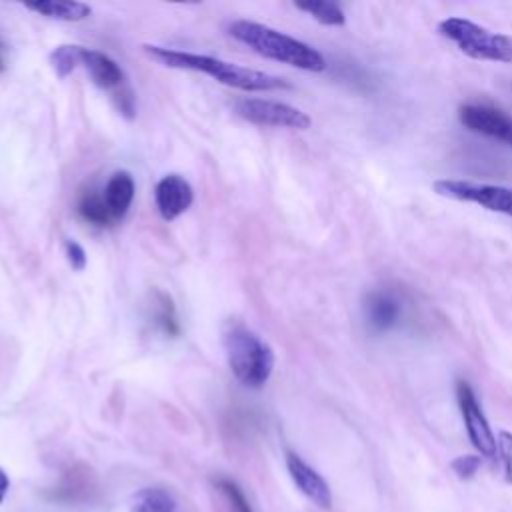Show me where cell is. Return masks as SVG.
<instances>
[{
	"instance_id": "cell-1",
	"label": "cell",
	"mask_w": 512,
	"mask_h": 512,
	"mask_svg": "<svg viewBox=\"0 0 512 512\" xmlns=\"http://www.w3.org/2000/svg\"><path fill=\"white\" fill-rule=\"evenodd\" d=\"M144 52L160 62L162 66L168 68H180V70H194V72H204L212 76L214 80L244 90V92H264V90H278V88H290V84L274 74L260 72L254 68H244L214 56L206 54H194V52H184V50H172L164 46H154V44H144Z\"/></svg>"
},
{
	"instance_id": "cell-2",
	"label": "cell",
	"mask_w": 512,
	"mask_h": 512,
	"mask_svg": "<svg viewBox=\"0 0 512 512\" xmlns=\"http://www.w3.org/2000/svg\"><path fill=\"white\" fill-rule=\"evenodd\" d=\"M228 34L264 58L308 72H320L326 68V60L316 48L270 26L250 20H236L228 26Z\"/></svg>"
},
{
	"instance_id": "cell-3",
	"label": "cell",
	"mask_w": 512,
	"mask_h": 512,
	"mask_svg": "<svg viewBox=\"0 0 512 512\" xmlns=\"http://www.w3.org/2000/svg\"><path fill=\"white\" fill-rule=\"evenodd\" d=\"M228 366L236 380L248 388H262L274 368L272 348L240 322H230L224 330Z\"/></svg>"
},
{
	"instance_id": "cell-4",
	"label": "cell",
	"mask_w": 512,
	"mask_h": 512,
	"mask_svg": "<svg viewBox=\"0 0 512 512\" xmlns=\"http://www.w3.org/2000/svg\"><path fill=\"white\" fill-rule=\"evenodd\" d=\"M438 32L454 42L462 54L474 60L512 64V36L508 34L492 32L460 16H450L438 22Z\"/></svg>"
},
{
	"instance_id": "cell-5",
	"label": "cell",
	"mask_w": 512,
	"mask_h": 512,
	"mask_svg": "<svg viewBox=\"0 0 512 512\" xmlns=\"http://www.w3.org/2000/svg\"><path fill=\"white\" fill-rule=\"evenodd\" d=\"M434 192L458 202L478 204L490 212H498L512 218V188L496 184H476L468 180H436Z\"/></svg>"
},
{
	"instance_id": "cell-6",
	"label": "cell",
	"mask_w": 512,
	"mask_h": 512,
	"mask_svg": "<svg viewBox=\"0 0 512 512\" xmlns=\"http://www.w3.org/2000/svg\"><path fill=\"white\" fill-rule=\"evenodd\" d=\"M234 112L242 120L258 126L306 130L312 124L310 116L300 108L266 98H242L234 104Z\"/></svg>"
},
{
	"instance_id": "cell-7",
	"label": "cell",
	"mask_w": 512,
	"mask_h": 512,
	"mask_svg": "<svg viewBox=\"0 0 512 512\" xmlns=\"http://www.w3.org/2000/svg\"><path fill=\"white\" fill-rule=\"evenodd\" d=\"M456 398H458V406H460V414L468 432V438L472 442V446L484 456L494 460L498 450H496V436L492 434V428L482 412V406L478 404V398L474 394V390L470 388L468 382L458 380L456 382Z\"/></svg>"
},
{
	"instance_id": "cell-8",
	"label": "cell",
	"mask_w": 512,
	"mask_h": 512,
	"mask_svg": "<svg viewBox=\"0 0 512 512\" xmlns=\"http://www.w3.org/2000/svg\"><path fill=\"white\" fill-rule=\"evenodd\" d=\"M458 120L470 132L488 136L506 146H512V116L490 104H462L458 108Z\"/></svg>"
},
{
	"instance_id": "cell-9",
	"label": "cell",
	"mask_w": 512,
	"mask_h": 512,
	"mask_svg": "<svg viewBox=\"0 0 512 512\" xmlns=\"http://www.w3.org/2000/svg\"><path fill=\"white\" fill-rule=\"evenodd\" d=\"M84 70L88 72L90 80L112 94V98H118L122 92H126L130 86L126 84V74L120 68L116 60H112L108 54L94 50V48H84L82 46V62Z\"/></svg>"
},
{
	"instance_id": "cell-10",
	"label": "cell",
	"mask_w": 512,
	"mask_h": 512,
	"mask_svg": "<svg viewBox=\"0 0 512 512\" xmlns=\"http://www.w3.org/2000/svg\"><path fill=\"white\" fill-rule=\"evenodd\" d=\"M194 200L190 182L180 174H166L154 188V202L164 220H176L184 214Z\"/></svg>"
},
{
	"instance_id": "cell-11",
	"label": "cell",
	"mask_w": 512,
	"mask_h": 512,
	"mask_svg": "<svg viewBox=\"0 0 512 512\" xmlns=\"http://www.w3.org/2000/svg\"><path fill=\"white\" fill-rule=\"evenodd\" d=\"M286 468L296 484V488L318 508H330L332 506V492L328 482L310 466L306 464L298 454L288 452L286 454Z\"/></svg>"
},
{
	"instance_id": "cell-12",
	"label": "cell",
	"mask_w": 512,
	"mask_h": 512,
	"mask_svg": "<svg viewBox=\"0 0 512 512\" xmlns=\"http://www.w3.org/2000/svg\"><path fill=\"white\" fill-rule=\"evenodd\" d=\"M134 192H136V184H134V178L130 172L118 170L108 178V182L102 190V198H104V204H106L110 216L114 218V222H118L126 216L128 208L132 206Z\"/></svg>"
},
{
	"instance_id": "cell-13",
	"label": "cell",
	"mask_w": 512,
	"mask_h": 512,
	"mask_svg": "<svg viewBox=\"0 0 512 512\" xmlns=\"http://www.w3.org/2000/svg\"><path fill=\"white\" fill-rule=\"evenodd\" d=\"M24 8L42 14L52 20H64V22H80L90 16L92 8L84 2L76 0H34L24 2Z\"/></svg>"
},
{
	"instance_id": "cell-14",
	"label": "cell",
	"mask_w": 512,
	"mask_h": 512,
	"mask_svg": "<svg viewBox=\"0 0 512 512\" xmlns=\"http://www.w3.org/2000/svg\"><path fill=\"white\" fill-rule=\"evenodd\" d=\"M366 316L368 322L376 328V330H388L390 326H394L400 318V304L396 298H392L390 294L384 292H374L368 296L366 302Z\"/></svg>"
},
{
	"instance_id": "cell-15",
	"label": "cell",
	"mask_w": 512,
	"mask_h": 512,
	"mask_svg": "<svg viewBox=\"0 0 512 512\" xmlns=\"http://www.w3.org/2000/svg\"><path fill=\"white\" fill-rule=\"evenodd\" d=\"M152 320L156 324V328L170 336L176 338L180 336V322H178V314H176V306L172 302V298L166 292L156 290L152 296Z\"/></svg>"
},
{
	"instance_id": "cell-16",
	"label": "cell",
	"mask_w": 512,
	"mask_h": 512,
	"mask_svg": "<svg viewBox=\"0 0 512 512\" xmlns=\"http://www.w3.org/2000/svg\"><path fill=\"white\" fill-rule=\"evenodd\" d=\"M78 214L82 216V220H86L88 224L98 226V228L114 224V218L110 216L102 194H98L94 190L82 192V196L78 200Z\"/></svg>"
},
{
	"instance_id": "cell-17",
	"label": "cell",
	"mask_w": 512,
	"mask_h": 512,
	"mask_svg": "<svg viewBox=\"0 0 512 512\" xmlns=\"http://www.w3.org/2000/svg\"><path fill=\"white\" fill-rule=\"evenodd\" d=\"M298 10L310 14L316 22L324 24V26H342L346 22V16L342 12V8L334 2H326V0H304V2H296L294 4Z\"/></svg>"
},
{
	"instance_id": "cell-18",
	"label": "cell",
	"mask_w": 512,
	"mask_h": 512,
	"mask_svg": "<svg viewBox=\"0 0 512 512\" xmlns=\"http://www.w3.org/2000/svg\"><path fill=\"white\" fill-rule=\"evenodd\" d=\"M50 66L56 72L58 78H66L68 74H72L76 70V66H80L82 62V46L76 44H60L56 46L50 56Z\"/></svg>"
},
{
	"instance_id": "cell-19",
	"label": "cell",
	"mask_w": 512,
	"mask_h": 512,
	"mask_svg": "<svg viewBox=\"0 0 512 512\" xmlns=\"http://www.w3.org/2000/svg\"><path fill=\"white\" fill-rule=\"evenodd\" d=\"M134 512H176V504L168 492L160 488H146L134 498Z\"/></svg>"
},
{
	"instance_id": "cell-20",
	"label": "cell",
	"mask_w": 512,
	"mask_h": 512,
	"mask_svg": "<svg viewBox=\"0 0 512 512\" xmlns=\"http://www.w3.org/2000/svg\"><path fill=\"white\" fill-rule=\"evenodd\" d=\"M218 488H220V492L228 498V502H230V506L234 508V512H254L252 506H250V502L246 500L244 492H242L232 480L220 478V480H218Z\"/></svg>"
},
{
	"instance_id": "cell-21",
	"label": "cell",
	"mask_w": 512,
	"mask_h": 512,
	"mask_svg": "<svg viewBox=\"0 0 512 512\" xmlns=\"http://www.w3.org/2000/svg\"><path fill=\"white\" fill-rule=\"evenodd\" d=\"M496 450H498V458L504 466V476H506V482L512 484V434L502 430L498 432V438H496Z\"/></svg>"
},
{
	"instance_id": "cell-22",
	"label": "cell",
	"mask_w": 512,
	"mask_h": 512,
	"mask_svg": "<svg viewBox=\"0 0 512 512\" xmlns=\"http://www.w3.org/2000/svg\"><path fill=\"white\" fill-rule=\"evenodd\" d=\"M480 464H482L480 456L464 454V456L454 458V460H452V464H450V468H452V472H454L460 480H468V478H472V476L478 472Z\"/></svg>"
},
{
	"instance_id": "cell-23",
	"label": "cell",
	"mask_w": 512,
	"mask_h": 512,
	"mask_svg": "<svg viewBox=\"0 0 512 512\" xmlns=\"http://www.w3.org/2000/svg\"><path fill=\"white\" fill-rule=\"evenodd\" d=\"M64 250H66L68 264H70L74 270L82 272V270L86 268V252H84V248H82L78 242H74V240H66V242H64Z\"/></svg>"
},
{
	"instance_id": "cell-24",
	"label": "cell",
	"mask_w": 512,
	"mask_h": 512,
	"mask_svg": "<svg viewBox=\"0 0 512 512\" xmlns=\"http://www.w3.org/2000/svg\"><path fill=\"white\" fill-rule=\"evenodd\" d=\"M8 488H10L8 474L0 468V504H2V500H4V496H6V492H8Z\"/></svg>"
},
{
	"instance_id": "cell-25",
	"label": "cell",
	"mask_w": 512,
	"mask_h": 512,
	"mask_svg": "<svg viewBox=\"0 0 512 512\" xmlns=\"http://www.w3.org/2000/svg\"><path fill=\"white\" fill-rule=\"evenodd\" d=\"M6 70V48H4V42L0 38V72Z\"/></svg>"
}]
</instances>
